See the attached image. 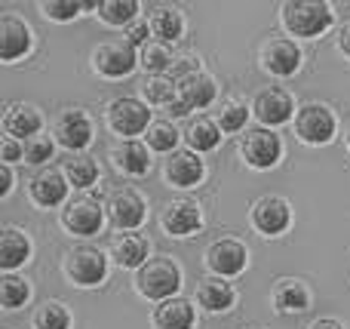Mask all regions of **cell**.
<instances>
[{"label": "cell", "mask_w": 350, "mask_h": 329, "mask_svg": "<svg viewBox=\"0 0 350 329\" xmlns=\"http://www.w3.org/2000/svg\"><path fill=\"white\" fill-rule=\"evenodd\" d=\"M139 65V53L129 40H105L92 49V68H96L102 77H129Z\"/></svg>", "instance_id": "cell-3"}, {"label": "cell", "mask_w": 350, "mask_h": 329, "mask_svg": "<svg viewBox=\"0 0 350 329\" xmlns=\"http://www.w3.org/2000/svg\"><path fill=\"white\" fill-rule=\"evenodd\" d=\"M163 228L172 237H191L200 225H203V215H200V207L193 200H175L163 209Z\"/></svg>", "instance_id": "cell-18"}, {"label": "cell", "mask_w": 350, "mask_h": 329, "mask_svg": "<svg viewBox=\"0 0 350 329\" xmlns=\"http://www.w3.org/2000/svg\"><path fill=\"white\" fill-rule=\"evenodd\" d=\"M151 34L157 37L160 43L178 40V37L185 34V18H181V12L178 10H166V6L154 10V16H151Z\"/></svg>", "instance_id": "cell-28"}, {"label": "cell", "mask_w": 350, "mask_h": 329, "mask_svg": "<svg viewBox=\"0 0 350 329\" xmlns=\"http://www.w3.org/2000/svg\"><path fill=\"white\" fill-rule=\"evenodd\" d=\"M187 145H191L193 154H203V151H215L218 142H221V127L209 117H197V120L187 127Z\"/></svg>", "instance_id": "cell-27"}, {"label": "cell", "mask_w": 350, "mask_h": 329, "mask_svg": "<svg viewBox=\"0 0 350 329\" xmlns=\"http://www.w3.org/2000/svg\"><path fill=\"white\" fill-rule=\"evenodd\" d=\"M292 222V209L289 203L283 200V197H261V200H255L252 207V225L258 228L261 234H267V237H277V234H283L286 228H289Z\"/></svg>", "instance_id": "cell-12"}, {"label": "cell", "mask_w": 350, "mask_h": 329, "mask_svg": "<svg viewBox=\"0 0 350 329\" xmlns=\"http://www.w3.org/2000/svg\"><path fill=\"white\" fill-rule=\"evenodd\" d=\"M31 197H34L37 207H59V203H65L68 197V179L65 172L59 170H43L34 176V182H31Z\"/></svg>", "instance_id": "cell-19"}, {"label": "cell", "mask_w": 350, "mask_h": 329, "mask_svg": "<svg viewBox=\"0 0 350 329\" xmlns=\"http://www.w3.org/2000/svg\"><path fill=\"white\" fill-rule=\"evenodd\" d=\"M102 222H105L102 207H98L96 200H90V197L71 200L65 207V213H62V225H65L71 234H77V237H90V234H96L98 228H102Z\"/></svg>", "instance_id": "cell-13"}, {"label": "cell", "mask_w": 350, "mask_h": 329, "mask_svg": "<svg viewBox=\"0 0 350 329\" xmlns=\"http://www.w3.org/2000/svg\"><path fill=\"white\" fill-rule=\"evenodd\" d=\"M148 34H151V22H133L126 28V40L133 43V47H145Z\"/></svg>", "instance_id": "cell-39"}, {"label": "cell", "mask_w": 350, "mask_h": 329, "mask_svg": "<svg viewBox=\"0 0 350 329\" xmlns=\"http://www.w3.org/2000/svg\"><path fill=\"white\" fill-rule=\"evenodd\" d=\"M43 16L53 18V22H71V18L80 16V10H90V3H77V0H49V3H40Z\"/></svg>", "instance_id": "cell-36"}, {"label": "cell", "mask_w": 350, "mask_h": 329, "mask_svg": "<svg viewBox=\"0 0 350 329\" xmlns=\"http://www.w3.org/2000/svg\"><path fill=\"white\" fill-rule=\"evenodd\" d=\"M71 326V314L62 302H43L34 311V329H68Z\"/></svg>", "instance_id": "cell-33"}, {"label": "cell", "mask_w": 350, "mask_h": 329, "mask_svg": "<svg viewBox=\"0 0 350 329\" xmlns=\"http://www.w3.org/2000/svg\"><path fill=\"white\" fill-rule=\"evenodd\" d=\"M108 274V259L98 250H74L65 256V277L77 287H98Z\"/></svg>", "instance_id": "cell-7"}, {"label": "cell", "mask_w": 350, "mask_h": 329, "mask_svg": "<svg viewBox=\"0 0 350 329\" xmlns=\"http://www.w3.org/2000/svg\"><path fill=\"white\" fill-rule=\"evenodd\" d=\"M28 299H31L28 280H22V277H12V274H6L3 280H0V305H3L6 311H16V308H22Z\"/></svg>", "instance_id": "cell-32"}, {"label": "cell", "mask_w": 350, "mask_h": 329, "mask_svg": "<svg viewBox=\"0 0 350 329\" xmlns=\"http://www.w3.org/2000/svg\"><path fill=\"white\" fill-rule=\"evenodd\" d=\"M154 326L157 329H191L193 326V308L187 299L175 295L154 308Z\"/></svg>", "instance_id": "cell-24"}, {"label": "cell", "mask_w": 350, "mask_h": 329, "mask_svg": "<svg viewBox=\"0 0 350 329\" xmlns=\"http://www.w3.org/2000/svg\"><path fill=\"white\" fill-rule=\"evenodd\" d=\"M135 12H139V3L135 0H105V3H98V16L105 18L108 25H133L135 22Z\"/></svg>", "instance_id": "cell-34"}, {"label": "cell", "mask_w": 350, "mask_h": 329, "mask_svg": "<svg viewBox=\"0 0 350 329\" xmlns=\"http://www.w3.org/2000/svg\"><path fill=\"white\" fill-rule=\"evenodd\" d=\"M12 191V170L10 163H0V197H6Z\"/></svg>", "instance_id": "cell-41"}, {"label": "cell", "mask_w": 350, "mask_h": 329, "mask_svg": "<svg viewBox=\"0 0 350 329\" xmlns=\"http://www.w3.org/2000/svg\"><path fill=\"white\" fill-rule=\"evenodd\" d=\"M261 68L277 77H292L301 68V49L289 37H271L261 47Z\"/></svg>", "instance_id": "cell-8"}, {"label": "cell", "mask_w": 350, "mask_h": 329, "mask_svg": "<svg viewBox=\"0 0 350 329\" xmlns=\"http://www.w3.org/2000/svg\"><path fill=\"white\" fill-rule=\"evenodd\" d=\"M335 114L326 105H304L295 114V133L304 145H329L335 135Z\"/></svg>", "instance_id": "cell-5"}, {"label": "cell", "mask_w": 350, "mask_h": 329, "mask_svg": "<svg viewBox=\"0 0 350 329\" xmlns=\"http://www.w3.org/2000/svg\"><path fill=\"white\" fill-rule=\"evenodd\" d=\"M53 157V142L46 135H34V139L25 142V160L28 163H46Z\"/></svg>", "instance_id": "cell-38"}, {"label": "cell", "mask_w": 350, "mask_h": 329, "mask_svg": "<svg viewBox=\"0 0 350 329\" xmlns=\"http://www.w3.org/2000/svg\"><path fill=\"white\" fill-rule=\"evenodd\" d=\"M249 262V250L240 240H215V244L206 250V265L212 268V274L218 277H237Z\"/></svg>", "instance_id": "cell-9"}, {"label": "cell", "mask_w": 350, "mask_h": 329, "mask_svg": "<svg viewBox=\"0 0 350 329\" xmlns=\"http://www.w3.org/2000/svg\"><path fill=\"white\" fill-rule=\"evenodd\" d=\"M55 135H59V145H65L68 151H83L92 142V120L86 117V111L68 108L55 120Z\"/></svg>", "instance_id": "cell-14"}, {"label": "cell", "mask_w": 350, "mask_h": 329, "mask_svg": "<svg viewBox=\"0 0 350 329\" xmlns=\"http://www.w3.org/2000/svg\"><path fill=\"white\" fill-rule=\"evenodd\" d=\"M246 117H249L246 105H243V102H228V105L221 108L218 127H221L224 133H240V129L246 127Z\"/></svg>", "instance_id": "cell-37"}, {"label": "cell", "mask_w": 350, "mask_h": 329, "mask_svg": "<svg viewBox=\"0 0 350 329\" xmlns=\"http://www.w3.org/2000/svg\"><path fill=\"white\" fill-rule=\"evenodd\" d=\"M178 83V102L185 105L187 111H197V108H209L212 102H215V80L209 77V74H203V71H191V74H185V77H178L175 80Z\"/></svg>", "instance_id": "cell-16"}, {"label": "cell", "mask_w": 350, "mask_h": 329, "mask_svg": "<svg viewBox=\"0 0 350 329\" xmlns=\"http://www.w3.org/2000/svg\"><path fill=\"white\" fill-rule=\"evenodd\" d=\"M108 215L117 228L133 231V228H139L142 222H145L148 207H145V200H142L139 191L123 188V191H114V194L108 197Z\"/></svg>", "instance_id": "cell-10"}, {"label": "cell", "mask_w": 350, "mask_h": 329, "mask_svg": "<svg viewBox=\"0 0 350 329\" xmlns=\"http://www.w3.org/2000/svg\"><path fill=\"white\" fill-rule=\"evenodd\" d=\"M28 256H31V240L18 228H3V234H0V268L16 271L18 265L28 262Z\"/></svg>", "instance_id": "cell-25"}, {"label": "cell", "mask_w": 350, "mask_h": 329, "mask_svg": "<svg viewBox=\"0 0 350 329\" xmlns=\"http://www.w3.org/2000/svg\"><path fill=\"white\" fill-rule=\"evenodd\" d=\"M332 6L323 0H289L283 3V25L295 37H320L332 28Z\"/></svg>", "instance_id": "cell-2"}, {"label": "cell", "mask_w": 350, "mask_h": 329, "mask_svg": "<svg viewBox=\"0 0 350 329\" xmlns=\"http://www.w3.org/2000/svg\"><path fill=\"white\" fill-rule=\"evenodd\" d=\"M310 329H345V326H341V324H338V320L326 317V320H317V324H314V326H310Z\"/></svg>", "instance_id": "cell-43"}, {"label": "cell", "mask_w": 350, "mask_h": 329, "mask_svg": "<svg viewBox=\"0 0 350 329\" xmlns=\"http://www.w3.org/2000/svg\"><path fill=\"white\" fill-rule=\"evenodd\" d=\"M240 154L252 170H271L283 157V142L271 129H249L240 142Z\"/></svg>", "instance_id": "cell-4"}, {"label": "cell", "mask_w": 350, "mask_h": 329, "mask_svg": "<svg viewBox=\"0 0 350 329\" xmlns=\"http://www.w3.org/2000/svg\"><path fill=\"white\" fill-rule=\"evenodd\" d=\"M111 160H114V166L120 172H126V176H145L148 166H151L148 145H142V142H135V139L120 142V145L111 151Z\"/></svg>", "instance_id": "cell-22"}, {"label": "cell", "mask_w": 350, "mask_h": 329, "mask_svg": "<svg viewBox=\"0 0 350 329\" xmlns=\"http://www.w3.org/2000/svg\"><path fill=\"white\" fill-rule=\"evenodd\" d=\"M148 250H151L148 237H142V234H120V237L111 244L114 262L120 265V268H135V271L148 262Z\"/></svg>", "instance_id": "cell-23"}, {"label": "cell", "mask_w": 350, "mask_h": 329, "mask_svg": "<svg viewBox=\"0 0 350 329\" xmlns=\"http://www.w3.org/2000/svg\"><path fill=\"white\" fill-rule=\"evenodd\" d=\"M43 127V117L34 105H10L3 114V129L10 139H34Z\"/></svg>", "instance_id": "cell-20"}, {"label": "cell", "mask_w": 350, "mask_h": 329, "mask_svg": "<svg viewBox=\"0 0 350 329\" xmlns=\"http://www.w3.org/2000/svg\"><path fill=\"white\" fill-rule=\"evenodd\" d=\"M338 49H341L345 55H350V22L338 31Z\"/></svg>", "instance_id": "cell-42"}, {"label": "cell", "mask_w": 350, "mask_h": 329, "mask_svg": "<svg viewBox=\"0 0 350 329\" xmlns=\"http://www.w3.org/2000/svg\"><path fill=\"white\" fill-rule=\"evenodd\" d=\"M139 65L145 68V71H151L154 77H157V74H163L166 68L172 65V53H170V43H160V40H148L145 47H142V53H139Z\"/></svg>", "instance_id": "cell-30"}, {"label": "cell", "mask_w": 350, "mask_h": 329, "mask_svg": "<svg viewBox=\"0 0 350 329\" xmlns=\"http://www.w3.org/2000/svg\"><path fill=\"white\" fill-rule=\"evenodd\" d=\"M273 302H277V311L283 314H301L310 305V293L298 280H280L273 289Z\"/></svg>", "instance_id": "cell-26"}, {"label": "cell", "mask_w": 350, "mask_h": 329, "mask_svg": "<svg viewBox=\"0 0 350 329\" xmlns=\"http://www.w3.org/2000/svg\"><path fill=\"white\" fill-rule=\"evenodd\" d=\"M252 111H255V117H258L265 127H280V123H289L292 120V111H295V105H292L289 92L271 86V90H261L258 96H255Z\"/></svg>", "instance_id": "cell-15"}, {"label": "cell", "mask_w": 350, "mask_h": 329, "mask_svg": "<svg viewBox=\"0 0 350 329\" xmlns=\"http://www.w3.org/2000/svg\"><path fill=\"white\" fill-rule=\"evenodd\" d=\"M197 302L212 314H221V311H230L237 302V293L230 283H224V277H206L200 280L197 287Z\"/></svg>", "instance_id": "cell-21"}, {"label": "cell", "mask_w": 350, "mask_h": 329, "mask_svg": "<svg viewBox=\"0 0 350 329\" xmlns=\"http://www.w3.org/2000/svg\"><path fill=\"white\" fill-rule=\"evenodd\" d=\"M31 49V25L18 18L16 12L0 16V59L16 62Z\"/></svg>", "instance_id": "cell-11"}, {"label": "cell", "mask_w": 350, "mask_h": 329, "mask_svg": "<svg viewBox=\"0 0 350 329\" xmlns=\"http://www.w3.org/2000/svg\"><path fill=\"white\" fill-rule=\"evenodd\" d=\"M0 154H3V163H12V160H25V145H18V139H10V135H6L3 145H0Z\"/></svg>", "instance_id": "cell-40"}, {"label": "cell", "mask_w": 350, "mask_h": 329, "mask_svg": "<svg viewBox=\"0 0 350 329\" xmlns=\"http://www.w3.org/2000/svg\"><path fill=\"white\" fill-rule=\"evenodd\" d=\"M142 92H145V98L151 105H170L175 102V96H178V83H175V77H166V74H157V77L145 80V86H142Z\"/></svg>", "instance_id": "cell-31"}, {"label": "cell", "mask_w": 350, "mask_h": 329, "mask_svg": "<svg viewBox=\"0 0 350 329\" xmlns=\"http://www.w3.org/2000/svg\"><path fill=\"white\" fill-rule=\"evenodd\" d=\"M203 172H206L203 160L193 151H172L166 157V179H170V185H175V188H193V185H200Z\"/></svg>", "instance_id": "cell-17"}, {"label": "cell", "mask_w": 350, "mask_h": 329, "mask_svg": "<svg viewBox=\"0 0 350 329\" xmlns=\"http://www.w3.org/2000/svg\"><path fill=\"white\" fill-rule=\"evenodd\" d=\"M175 145H178V129L172 127L170 120H157L148 129V148L160 154H172Z\"/></svg>", "instance_id": "cell-35"}, {"label": "cell", "mask_w": 350, "mask_h": 329, "mask_svg": "<svg viewBox=\"0 0 350 329\" xmlns=\"http://www.w3.org/2000/svg\"><path fill=\"white\" fill-rule=\"evenodd\" d=\"M347 145H350V129H347Z\"/></svg>", "instance_id": "cell-44"}, {"label": "cell", "mask_w": 350, "mask_h": 329, "mask_svg": "<svg viewBox=\"0 0 350 329\" xmlns=\"http://www.w3.org/2000/svg\"><path fill=\"white\" fill-rule=\"evenodd\" d=\"M135 289H139L145 299H154V302L175 299L181 289V268L170 256L148 259L139 268V274H135Z\"/></svg>", "instance_id": "cell-1"}, {"label": "cell", "mask_w": 350, "mask_h": 329, "mask_svg": "<svg viewBox=\"0 0 350 329\" xmlns=\"http://www.w3.org/2000/svg\"><path fill=\"white\" fill-rule=\"evenodd\" d=\"M65 179L74 185V188H90L98 179V163L86 154H77V157L65 160Z\"/></svg>", "instance_id": "cell-29"}, {"label": "cell", "mask_w": 350, "mask_h": 329, "mask_svg": "<svg viewBox=\"0 0 350 329\" xmlns=\"http://www.w3.org/2000/svg\"><path fill=\"white\" fill-rule=\"evenodd\" d=\"M108 123L117 135H142L151 129V111L139 98H114L108 105Z\"/></svg>", "instance_id": "cell-6"}]
</instances>
